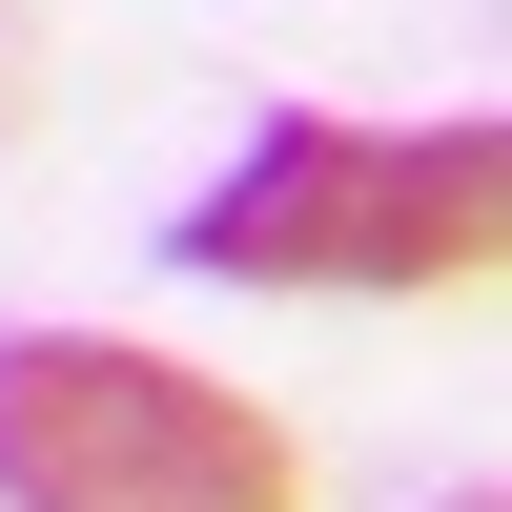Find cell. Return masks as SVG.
Listing matches in <instances>:
<instances>
[{
    "label": "cell",
    "mask_w": 512,
    "mask_h": 512,
    "mask_svg": "<svg viewBox=\"0 0 512 512\" xmlns=\"http://www.w3.org/2000/svg\"><path fill=\"white\" fill-rule=\"evenodd\" d=\"M164 246L205 287H472L512 246V144L492 123H267Z\"/></svg>",
    "instance_id": "1"
},
{
    "label": "cell",
    "mask_w": 512,
    "mask_h": 512,
    "mask_svg": "<svg viewBox=\"0 0 512 512\" xmlns=\"http://www.w3.org/2000/svg\"><path fill=\"white\" fill-rule=\"evenodd\" d=\"M0 492L21 512H287L308 451L246 390L164 349H103V328H21L0 349Z\"/></svg>",
    "instance_id": "2"
},
{
    "label": "cell",
    "mask_w": 512,
    "mask_h": 512,
    "mask_svg": "<svg viewBox=\"0 0 512 512\" xmlns=\"http://www.w3.org/2000/svg\"><path fill=\"white\" fill-rule=\"evenodd\" d=\"M451 512H512V492H451Z\"/></svg>",
    "instance_id": "3"
}]
</instances>
